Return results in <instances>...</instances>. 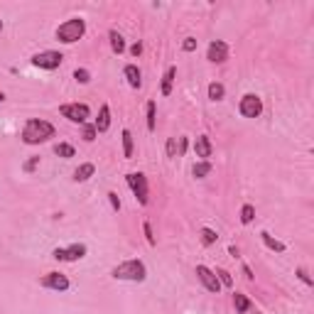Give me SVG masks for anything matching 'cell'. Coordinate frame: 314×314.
<instances>
[{"mask_svg": "<svg viewBox=\"0 0 314 314\" xmlns=\"http://www.w3.org/2000/svg\"><path fill=\"white\" fill-rule=\"evenodd\" d=\"M197 278H199V282H202L209 292H216V295H219V290H221V282L216 280V275H213L211 268H206V265H197Z\"/></svg>", "mask_w": 314, "mask_h": 314, "instance_id": "10", "label": "cell"}, {"mask_svg": "<svg viewBox=\"0 0 314 314\" xmlns=\"http://www.w3.org/2000/svg\"><path fill=\"white\" fill-rule=\"evenodd\" d=\"M0 30H3V20H0Z\"/></svg>", "mask_w": 314, "mask_h": 314, "instance_id": "39", "label": "cell"}, {"mask_svg": "<svg viewBox=\"0 0 314 314\" xmlns=\"http://www.w3.org/2000/svg\"><path fill=\"white\" fill-rule=\"evenodd\" d=\"M130 54H133V56H140V54H143V45H140V42H135V45L130 47Z\"/></svg>", "mask_w": 314, "mask_h": 314, "instance_id": "36", "label": "cell"}, {"mask_svg": "<svg viewBox=\"0 0 314 314\" xmlns=\"http://www.w3.org/2000/svg\"><path fill=\"white\" fill-rule=\"evenodd\" d=\"M216 231H211V228H202V243L204 246H213L216 243Z\"/></svg>", "mask_w": 314, "mask_h": 314, "instance_id": "27", "label": "cell"}, {"mask_svg": "<svg viewBox=\"0 0 314 314\" xmlns=\"http://www.w3.org/2000/svg\"><path fill=\"white\" fill-rule=\"evenodd\" d=\"M243 275H246L248 280H253V272H250V268H248V265H243Z\"/></svg>", "mask_w": 314, "mask_h": 314, "instance_id": "37", "label": "cell"}, {"mask_svg": "<svg viewBox=\"0 0 314 314\" xmlns=\"http://www.w3.org/2000/svg\"><path fill=\"white\" fill-rule=\"evenodd\" d=\"M5 101V93H3V91H0V103Z\"/></svg>", "mask_w": 314, "mask_h": 314, "instance_id": "38", "label": "cell"}, {"mask_svg": "<svg viewBox=\"0 0 314 314\" xmlns=\"http://www.w3.org/2000/svg\"><path fill=\"white\" fill-rule=\"evenodd\" d=\"M224 93H226L224 84H219V81L209 84V99H211V101H221V99H224Z\"/></svg>", "mask_w": 314, "mask_h": 314, "instance_id": "20", "label": "cell"}, {"mask_svg": "<svg viewBox=\"0 0 314 314\" xmlns=\"http://www.w3.org/2000/svg\"><path fill=\"white\" fill-rule=\"evenodd\" d=\"M108 202H111V206L115 209V211L121 209V199H118V194H115V191H108Z\"/></svg>", "mask_w": 314, "mask_h": 314, "instance_id": "32", "label": "cell"}, {"mask_svg": "<svg viewBox=\"0 0 314 314\" xmlns=\"http://www.w3.org/2000/svg\"><path fill=\"white\" fill-rule=\"evenodd\" d=\"M125 78H128V84H130V89H140L143 86V78H140V69L135 67V64H128L123 69Z\"/></svg>", "mask_w": 314, "mask_h": 314, "instance_id": "14", "label": "cell"}, {"mask_svg": "<svg viewBox=\"0 0 314 314\" xmlns=\"http://www.w3.org/2000/svg\"><path fill=\"white\" fill-rule=\"evenodd\" d=\"M123 155L125 157H133V135H130V130H123Z\"/></svg>", "mask_w": 314, "mask_h": 314, "instance_id": "22", "label": "cell"}, {"mask_svg": "<svg viewBox=\"0 0 314 314\" xmlns=\"http://www.w3.org/2000/svg\"><path fill=\"white\" fill-rule=\"evenodd\" d=\"M40 285L42 287H47V290H56V292H64V290H69V278L67 275H62V272H47L45 278L40 280Z\"/></svg>", "mask_w": 314, "mask_h": 314, "instance_id": "8", "label": "cell"}, {"mask_svg": "<svg viewBox=\"0 0 314 314\" xmlns=\"http://www.w3.org/2000/svg\"><path fill=\"white\" fill-rule=\"evenodd\" d=\"M62 62H64V56L59 52H40V54L32 56V64L40 69H56Z\"/></svg>", "mask_w": 314, "mask_h": 314, "instance_id": "9", "label": "cell"}, {"mask_svg": "<svg viewBox=\"0 0 314 314\" xmlns=\"http://www.w3.org/2000/svg\"><path fill=\"white\" fill-rule=\"evenodd\" d=\"M297 275H300V280H302L304 285H312V278L307 275V270H302V268H300V270H297Z\"/></svg>", "mask_w": 314, "mask_h": 314, "instance_id": "34", "label": "cell"}, {"mask_svg": "<svg viewBox=\"0 0 314 314\" xmlns=\"http://www.w3.org/2000/svg\"><path fill=\"white\" fill-rule=\"evenodd\" d=\"M206 59H209V62H213V64H224L226 59H228V45H226V42H221V40H213L211 45H209Z\"/></svg>", "mask_w": 314, "mask_h": 314, "instance_id": "11", "label": "cell"}, {"mask_svg": "<svg viewBox=\"0 0 314 314\" xmlns=\"http://www.w3.org/2000/svg\"><path fill=\"white\" fill-rule=\"evenodd\" d=\"M143 231H145V238H147V243H150V246H155V235H152V228H150V224H143Z\"/></svg>", "mask_w": 314, "mask_h": 314, "instance_id": "31", "label": "cell"}, {"mask_svg": "<svg viewBox=\"0 0 314 314\" xmlns=\"http://www.w3.org/2000/svg\"><path fill=\"white\" fill-rule=\"evenodd\" d=\"M174 76H177V67H169L167 71H165V76H162V93H165V96H169V93H172Z\"/></svg>", "mask_w": 314, "mask_h": 314, "instance_id": "15", "label": "cell"}, {"mask_svg": "<svg viewBox=\"0 0 314 314\" xmlns=\"http://www.w3.org/2000/svg\"><path fill=\"white\" fill-rule=\"evenodd\" d=\"M84 32H86V23L81 17H71V20L56 27V40L64 42V45H74L84 37Z\"/></svg>", "mask_w": 314, "mask_h": 314, "instance_id": "3", "label": "cell"}, {"mask_svg": "<svg viewBox=\"0 0 314 314\" xmlns=\"http://www.w3.org/2000/svg\"><path fill=\"white\" fill-rule=\"evenodd\" d=\"M113 280H128V282H145L147 268L143 260H125L121 265H115L111 270Z\"/></svg>", "mask_w": 314, "mask_h": 314, "instance_id": "2", "label": "cell"}, {"mask_svg": "<svg viewBox=\"0 0 314 314\" xmlns=\"http://www.w3.org/2000/svg\"><path fill=\"white\" fill-rule=\"evenodd\" d=\"M238 111L243 118H258L260 113H263V101H260V96L256 93H246L241 103H238Z\"/></svg>", "mask_w": 314, "mask_h": 314, "instance_id": "7", "label": "cell"}, {"mask_svg": "<svg viewBox=\"0 0 314 314\" xmlns=\"http://www.w3.org/2000/svg\"><path fill=\"white\" fill-rule=\"evenodd\" d=\"M37 165H40V157H32L30 162H25V172H32V169L37 167Z\"/></svg>", "mask_w": 314, "mask_h": 314, "instance_id": "33", "label": "cell"}, {"mask_svg": "<svg viewBox=\"0 0 314 314\" xmlns=\"http://www.w3.org/2000/svg\"><path fill=\"white\" fill-rule=\"evenodd\" d=\"M93 172H96V167H93L91 162H86V165H81V167L74 172V182H86Z\"/></svg>", "mask_w": 314, "mask_h": 314, "instance_id": "17", "label": "cell"}, {"mask_svg": "<svg viewBox=\"0 0 314 314\" xmlns=\"http://www.w3.org/2000/svg\"><path fill=\"white\" fill-rule=\"evenodd\" d=\"M260 238H263V243H265L270 250H275V253H282V250H285V243H280L278 238H272L268 231H263V233H260Z\"/></svg>", "mask_w": 314, "mask_h": 314, "instance_id": "16", "label": "cell"}, {"mask_svg": "<svg viewBox=\"0 0 314 314\" xmlns=\"http://www.w3.org/2000/svg\"><path fill=\"white\" fill-rule=\"evenodd\" d=\"M84 140H86V143H93V140H96V128H93V125H86V128H84Z\"/></svg>", "mask_w": 314, "mask_h": 314, "instance_id": "29", "label": "cell"}, {"mask_svg": "<svg viewBox=\"0 0 314 314\" xmlns=\"http://www.w3.org/2000/svg\"><path fill=\"white\" fill-rule=\"evenodd\" d=\"M182 49H184V52H194V49H197V40H194V37H187L184 45H182Z\"/></svg>", "mask_w": 314, "mask_h": 314, "instance_id": "30", "label": "cell"}, {"mask_svg": "<svg viewBox=\"0 0 314 314\" xmlns=\"http://www.w3.org/2000/svg\"><path fill=\"white\" fill-rule=\"evenodd\" d=\"M174 150H177V140L172 138V140L167 143V155H169V157H174Z\"/></svg>", "mask_w": 314, "mask_h": 314, "instance_id": "35", "label": "cell"}, {"mask_svg": "<svg viewBox=\"0 0 314 314\" xmlns=\"http://www.w3.org/2000/svg\"><path fill=\"white\" fill-rule=\"evenodd\" d=\"M74 78H76L78 84H89V81H91V74L86 71V69H76V71H74Z\"/></svg>", "mask_w": 314, "mask_h": 314, "instance_id": "28", "label": "cell"}, {"mask_svg": "<svg viewBox=\"0 0 314 314\" xmlns=\"http://www.w3.org/2000/svg\"><path fill=\"white\" fill-rule=\"evenodd\" d=\"M125 180H128V187L133 189L135 199L140 202V206H145L147 204V177L143 172H130Z\"/></svg>", "mask_w": 314, "mask_h": 314, "instance_id": "6", "label": "cell"}, {"mask_svg": "<svg viewBox=\"0 0 314 314\" xmlns=\"http://www.w3.org/2000/svg\"><path fill=\"white\" fill-rule=\"evenodd\" d=\"M213 275H216V280L221 282V285H224V287H233V278H231V275H228V272H226V270H213Z\"/></svg>", "mask_w": 314, "mask_h": 314, "instance_id": "24", "label": "cell"}, {"mask_svg": "<svg viewBox=\"0 0 314 314\" xmlns=\"http://www.w3.org/2000/svg\"><path fill=\"white\" fill-rule=\"evenodd\" d=\"M54 152L59 157H64V160H69V157H74V147L69 145V143H59V145L54 147Z\"/></svg>", "mask_w": 314, "mask_h": 314, "instance_id": "25", "label": "cell"}, {"mask_svg": "<svg viewBox=\"0 0 314 314\" xmlns=\"http://www.w3.org/2000/svg\"><path fill=\"white\" fill-rule=\"evenodd\" d=\"M209 172H211V165H209L206 160H204V162H197V165H194V169H191V174H194L197 180H204Z\"/></svg>", "mask_w": 314, "mask_h": 314, "instance_id": "21", "label": "cell"}, {"mask_svg": "<svg viewBox=\"0 0 314 314\" xmlns=\"http://www.w3.org/2000/svg\"><path fill=\"white\" fill-rule=\"evenodd\" d=\"M108 37H111V49L115 52V54L125 52V40L118 32H115V30H111V32H108Z\"/></svg>", "mask_w": 314, "mask_h": 314, "instance_id": "18", "label": "cell"}, {"mask_svg": "<svg viewBox=\"0 0 314 314\" xmlns=\"http://www.w3.org/2000/svg\"><path fill=\"white\" fill-rule=\"evenodd\" d=\"M194 152H197V157H211V140L206 138V135H199L197 140H194Z\"/></svg>", "mask_w": 314, "mask_h": 314, "instance_id": "13", "label": "cell"}, {"mask_svg": "<svg viewBox=\"0 0 314 314\" xmlns=\"http://www.w3.org/2000/svg\"><path fill=\"white\" fill-rule=\"evenodd\" d=\"M86 253H89V248L84 246V243H71L69 248H54L52 258L62 260V263H74V260H81Z\"/></svg>", "mask_w": 314, "mask_h": 314, "instance_id": "5", "label": "cell"}, {"mask_svg": "<svg viewBox=\"0 0 314 314\" xmlns=\"http://www.w3.org/2000/svg\"><path fill=\"white\" fill-rule=\"evenodd\" d=\"M108 125H111V108L103 103L101 111H99V118H96V123H93V128H96V133H106Z\"/></svg>", "mask_w": 314, "mask_h": 314, "instance_id": "12", "label": "cell"}, {"mask_svg": "<svg viewBox=\"0 0 314 314\" xmlns=\"http://www.w3.org/2000/svg\"><path fill=\"white\" fill-rule=\"evenodd\" d=\"M147 130L155 133V101H147Z\"/></svg>", "mask_w": 314, "mask_h": 314, "instance_id": "26", "label": "cell"}, {"mask_svg": "<svg viewBox=\"0 0 314 314\" xmlns=\"http://www.w3.org/2000/svg\"><path fill=\"white\" fill-rule=\"evenodd\" d=\"M256 219V209H253V204H243V209H241V221L243 224H250Z\"/></svg>", "mask_w": 314, "mask_h": 314, "instance_id": "23", "label": "cell"}, {"mask_svg": "<svg viewBox=\"0 0 314 314\" xmlns=\"http://www.w3.org/2000/svg\"><path fill=\"white\" fill-rule=\"evenodd\" d=\"M59 111H62V115H64L67 121L78 123V125H84L86 121H89V115H91V108L86 106V103H64Z\"/></svg>", "mask_w": 314, "mask_h": 314, "instance_id": "4", "label": "cell"}, {"mask_svg": "<svg viewBox=\"0 0 314 314\" xmlns=\"http://www.w3.org/2000/svg\"><path fill=\"white\" fill-rule=\"evenodd\" d=\"M256 314H260V312H256Z\"/></svg>", "mask_w": 314, "mask_h": 314, "instance_id": "40", "label": "cell"}, {"mask_svg": "<svg viewBox=\"0 0 314 314\" xmlns=\"http://www.w3.org/2000/svg\"><path fill=\"white\" fill-rule=\"evenodd\" d=\"M49 138H54V125L49 121H42V118H30L23 128V140L25 145H40V143H47Z\"/></svg>", "mask_w": 314, "mask_h": 314, "instance_id": "1", "label": "cell"}, {"mask_svg": "<svg viewBox=\"0 0 314 314\" xmlns=\"http://www.w3.org/2000/svg\"><path fill=\"white\" fill-rule=\"evenodd\" d=\"M233 304H235V312H241V314L250 309V300H248L246 295H241V292L233 295Z\"/></svg>", "mask_w": 314, "mask_h": 314, "instance_id": "19", "label": "cell"}]
</instances>
